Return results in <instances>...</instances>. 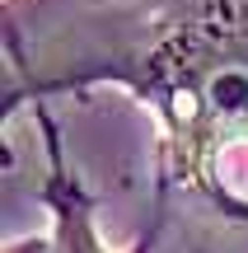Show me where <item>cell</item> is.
Masks as SVG:
<instances>
[{
    "instance_id": "cell-2",
    "label": "cell",
    "mask_w": 248,
    "mask_h": 253,
    "mask_svg": "<svg viewBox=\"0 0 248 253\" xmlns=\"http://www.w3.org/2000/svg\"><path fill=\"white\" fill-rule=\"evenodd\" d=\"M56 253H108L80 197L56 202Z\"/></svg>"
},
{
    "instance_id": "cell-1",
    "label": "cell",
    "mask_w": 248,
    "mask_h": 253,
    "mask_svg": "<svg viewBox=\"0 0 248 253\" xmlns=\"http://www.w3.org/2000/svg\"><path fill=\"white\" fill-rule=\"evenodd\" d=\"M164 131L178 150V169H192L215 145L248 141V52H192L169 61L164 84L150 89Z\"/></svg>"
}]
</instances>
